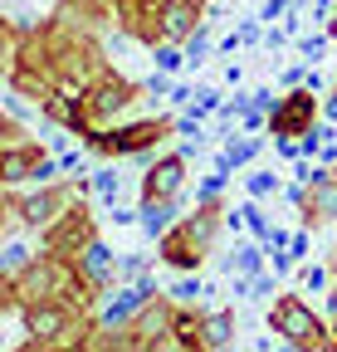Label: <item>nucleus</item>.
<instances>
[{
	"label": "nucleus",
	"mask_w": 337,
	"mask_h": 352,
	"mask_svg": "<svg viewBox=\"0 0 337 352\" xmlns=\"http://www.w3.org/2000/svg\"><path fill=\"white\" fill-rule=\"evenodd\" d=\"M274 191H279V176L274 171H255V176H249V196H255V201L259 196H274Z\"/></svg>",
	"instance_id": "18"
},
{
	"label": "nucleus",
	"mask_w": 337,
	"mask_h": 352,
	"mask_svg": "<svg viewBox=\"0 0 337 352\" xmlns=\"http://www.w3.org/2000/svg\"><path fill=\"white\" fill-rule=\"evenodd\" d=\"M216 108H220V94H216V88H200V94H196V118L216 113Z\"/></svg>",
	"instance_id": "22"
},
{
	"label": "nucleus",
	"mask_w": 337,
	"mask_h": 352,
	"mask_svg": "<svg viewBox=\"0 0 337 352\" xmlns=\"http://www.w3.org/2000/svg\"><path fill=\"white\" fill-rule=\"evenodd\" d=\"M172 122H137V127H113V132H89V142L108 157H132V152H147L152 142H161Z\"/></svg>",
	"instance_id": "4"
},
{
	"label": "nucleus",
	"mask_w": 337,
	"mask_h": 352,
	"mask_svg": "<svg viewBox=\"0 0 337 352\" xmlns=\"http://www.w3.org/2000/svg\"><path fill=\"white\" fill-rule=\"evenodd\" d=\"M240 215H244V226H249V230H255L259 240H269V230H274V226H269V220L259 215V206H255V201H249V206H240Z\"/></svg>",
	"instance_id": "17"
},
{
	"label": "nucleus",
	"mask_w": 337,
	"mask_h": 352,
	"mask_svg": "<svg viewBox=\"0 0 337 352\" xmlns=\"http://www.w3.org/2000/svg\"><path fill=\"white\" fill-rule=\"evenodd\" d=\"M288 254L299 259V254H308V235H293V245H288Z\"/></svg>",
	"instance_id": "27"
},
{
	"label": "nucleus",
	"mask_w": 337,
	"mask_h": 352,
	"mask_svg": "<svg viewBox=\"0 0 337 352\" xmlns=\"http://www.w3.org/2000/svg\"><path fill=\"white\" fill-rule=\"evenodd\" d=\"M69 303H54V298H39V303H25V333L30 342H59L69 333Z\"/></svg>",
	"instance_id": "6"
},
{
	"label": "nucleus",
	"mask_w": 337,
	"mask_h": 352,
	"mask_svg": "<svg viewBox=\"0 0 337 352\" xmlns=\"http://www.w3.org/2000/svg\"><path fill=\"white\" fill-rule=\"evenodd\" d=\"M39 171H45V157H39L34 142H5V152H0V176H5V186L39 182Z\"/></svg>",
	"instance_id": "8"
},
{
	"label": "nucleus",
	"mask_w": 337,
	"mask_h": 352,
	"mask_svg": "<svg viewBox=\"0 0 337 352\" xmlns=\"http://www.w3.org/2000/svg\"><path fill=\"white\" fill-rule=\"evenodd\" d=\"M230 338H235V314H230V308H216L210 318H200V347L205 352L230 347Z\"/></svg>",
	"instance_id": "13"
},
{
	"label": "nucleus",
	"mask_w": 337,
	"mask_h": 352,
	"mask_svg": "<svg viewBox=\"0 0 337 352\" xmlns=\"http://www.w3.org/2000/svg\"><path fill=\"white\" fill-rule=\"evenodd\" d=\"M181 182H186V157H161L142 182V201H172Z\"/></svg>",
	"instance_id": "9"
},
{
	"label": "nucleus",
	"mask_w": 337,
	"mask_h": 352,
	"mask_svg": "<svg viewBox=\"0 0 337 352\" xmlns=\"http://www.w3.org/2000/svg\"><path fill=\"white\" fill-rule=\"evenodd\" d=\"M303 220L318 230V226H327V220H337V176H323V182H313V186H303Z\"/></svg>",
	"instance_id": "11"
},
{
	"label": "nucleus",
	"mask_w": 337,
	"mask_h": 352,
	"mask_svg": "<svg viewBox=\"0 0 337 352\" xmlns=\"http://www.w3.org/2000/svg\"><path fill=\"white\" fill-rule=\"evenodd\" d=\"M83 274L93 279V289H108L113 279H117V264H113V254L93 240V245H83Z\"/></svg>",
	"instance_id": "14"
},
{
	"label": "nucleus",
	"mask_w": 337,
	"mask_h": 352,
	"mask_svg": "<svg viewBox=\"0 0 337 352\" xmlns=\"http://www.w3.org/2000/svg\"><path fill=\"white\" fill-rule=\"evenodd\" d=\"M172 294H176V298H181V303H191V298H200V294H205V289H200V279H181V284H176V289H172Z\"/></svg>",
	"instance_id": "23"
},
{
	"label": "nucleus",
	"mask_w": 337,
	"mask_h": 352,
	"mask_svg": "<svg viewBox=\"0 0 337 352\" xmlns=\"http://www.w3.org/2000/svg\"><path fill=\"white\" fill-rule=\"evenodd\" d=\"M152 59H156V69H161V74H172V69H181V64H186V54H181V50H172V44H161Z\"/></svg>",
	"instance_id": "19"
},
{
	"label": "nucleus",
	"mask_w": 337,
	"mask_h": 352,
	"mask_svg": "<svg viewBox=\"0 0 337 352\" xmlns=\"http://www.w3.org/2000/svg\"><path fill=\"white\" fill-rule=\"evenodd\" d=\"M210 235H216V220H210V215L186 220L181 230H172V235L161 240L166 264H176V270H196V264L205 259V250H210Z\"/></svg>",
	"instance_id": "3"
},
{
	"label": "nucleus",
	"mask_w": 337,
	"mask_h": 352,
	"mask_svg": "<svg viewBox=\"0 0 337 352\" xmlns=\"http://www.w3.org/2000/svg\"><path fill=\"white\" fill-rule=\"evenodd\" d=\"M137 103V83H128V78H108V83H93L89 94L78 98V113H83V132H98V122H108V118H122Z\"/></svg>",
	"instance_id": "1"
},
{
	"label": "nucleus",
	"mask_w": 337,
	"mask_h": 352,
	"mask_svg": "<svg viewBox=\"0 0 337 352\" xmlns=\"http://www.w3.org/2000/svg\"><path fill=\"white\" fill-rule=\"evenodd\" d=\"M15 215L25 220L30 230H49L59 215H69V191H59V186H45V191H34V196L15 201Z\"/></svg>",
	"instance_id": "7"
},
{
	"label": "nucleus",
	"mask_w": 337,
	"mask_h": 352,
	"mask_svg": "<svg viewBox=\"0 0 337 352\" xmlns=\"http://www.w3.org/2000/svg\"><path fill=\"white\" fill-rule=\"evenodd\" d=\"M269 132L274 138H303V132H313V88H293L288 98H279Z\"/></svg>",
	"instance_id": "5"
},
{
	"label": "nucleus",
	"mask_w": 337,
	"mask_h": 352,
	"mask_svg": "<svg viewBox=\"0 0 337 352\" xmlns=\"http://www.w3.org/2000/svg\"><path fill=\"white\" fill-rule=\"evenodd\" d=\"M279 352H299V342H288V347H279Z\"/></svg>",
	"instance_id": "28"
},
{
	"label": "nucleus",
	"mask_w": 337,
	"mask_h": 352,
	"mask_svg": "<svg viewBox=\"0 0 337 352\" xmlns=\"http://www.w3.org/2000/svg\"><path fill=\"white\" fill-rule=\"evenodd\" d=\"M186 44H191V50H186V59H191V64H205V50H210V34H205V25H200V30H196Z\"/></svg>",
	"instance_id": "20"
},
{
	"label": "nucleus",
	"mask_w": 337,
	"mask_h": 352,
	"mask_svg": "<svg viewBox=\"0 0 337 352\" xmlns=\"http://www.w3.org/2000/svg\"><path fill=\"white\" fill-rule=\"evenodd\" d=\"M303 284L308 289H327V270H303Z\"/></svg>",
	"instance_id": "24"
},
{
	"label": "nucleus",
	"mask_w": 337,
	"mask_h": 352,
	"mask_svg": "<svg viewBox=\"0 0 337 352\" xmlns=\"http://www.w3.org/2000/svg\"><path fill=\"white\" fill-rule=\"evenodd\" d=\"M152 294H156V284H152V279H137V289H128L122 298H113V303L103 308V323H108V328H113V323H128L137 308L152 303Z\"/></svg>",
	"instance_id": "12"
},
{
	"label": "nucleus",
	"mask_w": 337,
	"mask_h": 352,
	"mask_svg": "<svg viewBox=\"0 0 337 352\" xmlns=\"http://www.w3.org/2000/svg\"><path fill=\"white\" fill-rule=\"evenodd\" d=\"M156 20H161V34L166 39H191L200 30V0H161Z\"/></svg>",
	"instance_id": "10"
},
{
	"label": "nucleus",
	"mask_w": 337,
	"mask_h": 352,
	"mask_svg": "<svg viewBox=\"0 0 337 352\" xmlns=\"http://www.w3.org/2000/svg\"><path fill=\"white\" fill-rule=\"evenodd\" d=\"M93 186H98V196H103L108 206H117V176H113V171H98V182H93Z\"/></svg>",
	"instance_id": "21"
},
{
	"label": "nucleus",
	"mask_w": 337,
	"mask_h": 352,
	"mask_svg": "<svg viewBox=\"0 0 337 352\" xmlns=\"http://www.w3.org/2000/svg\"><path fill=\"white\" fill-rule=\"evenodd\" d=\"M323 44H327L323 34H313V39H303V59H318V54H323Z\"/></svg>",
	"instance_id": "25"
},
{
	"label": "nucleus",
	"mask_w": 337,
	"mask_h": 352,
	"mask_svg": "<svg viewBox=\"0 0 337 352\" xmlns=\"http://www.w3.org/2000/svg\"><path fill=\"white\" fill-rule=\"evenodd\" d=\"M172 220H176V196H172V201H142V230H147L152 240L172 230Z\"/></svg>",
	"instance_id": "15"
},
{
	"label": "nucleus",
	"mask_w": 337,
	"mask_h": 352,
	"mask_svg": "<svg viewBox=\"0 0 337 352\" xmlns=\"http://www.w3.org/2000/svg\"><path fill=\"white\" fill-rule=\"evenodd\" d=\"M269 328L283 333L288 342H299V347H308V342H327L323 323L313 318V308H308L303 298H293V294L274 298V308H269Z\"/></svg>",
	"instance_id": "2"
},
{
	"label": "nucleus",
	"mask_w": 337,
	"mask_h": 352,
	"mask_svg": "<svg viewBox=\"0 0 337 352\" xmlns=\"http://www.w3.org/2000/svg\"><path fill=\"white\" fill-rule=\"evenodd\" d=\"M332 318H337V289H332Z\"/></svg>",
	"instance_id": "29"
},
{
	"label": "nucleus",
	"mask_w": 337,
	"mask_h": 352,
	"mask_svg": "<svg viewBox=\"0 0 337 352\" xmlns=\"http://www.w3.org/2000/svg\"><path fill=\"white\" fill-rule=\"evenodd\" d=\"M259 264H264V254H259L255 245H240V250L225 259V270H230V274H240V279H255V274H259Z\"/></svg>",
	"instance_id": "16"
},
{
	"label": "nucleus",
	"mask_w": 337,
	"mask_h": 352,
	"mask_svg": "<svg viewBox=\"0 0 337 352\" xmlns=\"http://www.w3.org/2000/svg\"><path fill=\"white\" fill-rule=\"evenodd\" d=\"M288 10V0H269V6H264V20H279Z\"/></svg>",
	"instance_id": "26"
}]
</instances>
